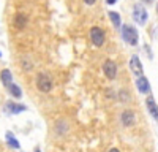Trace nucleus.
<instances>
[{
    "label": "nucleus",
    "instance_id": "f03ea898",
    "mask_svg": "<svg viewBox=\"0 0 158 152\" xmlns=\"http://www.w3.org/2000/svg\"><path fill=\"white\" fill-rule=\"evenodd\" d=\"M147 18H149V15H147V10L144 8L142 5H135V8H133V19L139 24V25H144L147 22Z\"/></svg>",
    "mask_w": 158,
    "mask_h": 152
},
{
    "label": "nucleus",
    "instance_id": "9b49d317",
    "mask_svg": "<svg viewBox=\"0 0 158 152\" xmlns=\"http://www.w3.org/2000/svg\"><path fill=\"white\" fill-rule=\"evenodd\" d=\"M0 79H2L3 86L8 89V87H10V84L13 82V76H11V71H10V70H3V71H2V74H0Z\"/></svg>",
    "mask_w": 158,
    "mask_h": 152
},
{
    "label": "nucleus",
    "instance_id": "412c9836",
    "mask_svg": "<svg viewBox=\"0 0 158 152\" xmlns=\"http://www.w3.org/2000/svg\"><path fill=\"white\" fill-rule=\"evenodd\" d=\"M146 2H152V0H146Z\"/></svg>",
    "mask_w": 158,
    "mask_h": 152
},
{
    "label": "nucleus",
    "instance_id": "7ed1b4c3",
    "mask_svg": "<svg viewBox=\"0 0 158 152\" xmlns=\"http://www.w3.org/2000/svg\"><path fill=\"white\" fill-rule=\"evenodd\" d=\"M36 89L40 92H49L52 89V81L48 78L44 73H40L36 78Z\"/></svg>",
    "mask_w": 158,
    "mask_h": 152
},
{
    "label": "nucleus",
    "instance_id": "dca6fc26",
    "mask_svg": "<svg viewBox=\"0 0 158 152\" xmlns=\"http://www.w3.org/2000/svg\"><path fill=\"white\" fill-rule=\"evenodd\" d=\"M84 2H85L87 5H94V3L97 2V0H84Z\"/></svg>",
    "mask_w": 158,
    "mask_h": 152
},
{
    "label": "nucleus",
    "instance_id": "423d86ee",
    "mask_svg": "<svg viewBox=\"0 0 158 152\" xmlns=\"http://www.w3.org/2000/svg\"><path fill=\"white\" fill-rule=\"evenodd\" d=\"M130 70H131V73H133L135 76H142V73H144V68H142V63H141V60H139V57L138 56H133L130 59Z\"/></svg>",
    "mask_w": 158,
    "mask_h": 152
},
{
    "label": "nucleus",
    "instance_id": "f257e3e1",
    "mask_svg": "<svg viewBox=\"0 0 158 152\" xmlns=\"http://www.w3.org/2000/svg\"><path fill=\"white\" fill-rule=\"evenodd\" d=\"M122 35H123V40H125L128 44H131V46H136V44H138L139 36H138V30L133 27V25L125 24L123 27H122Z\"/></svg>",
    "mask_w": 158,
    "mask_h": 152
},
{
    "label": "nucleus",
    "instance_id": "aec40b11",
    "mask_svg": "<svg viewBox=\"0 0 158 152\" xmlns=\"http://www.w3.org/2000/svg\"><path fill=\"white\" fill-rule=\"evenodd\" d=\"M35 152H40V150H38V149H35Z\"/></svg>",
    "mask_w": 158,
    "mask_h": 152
},
{
    "label": "nucleus",
    "instance_id": "20e7f679",
    "mask_svg": "<svg viewBox=\"0 0 158 152\" xmlns=\"http://www.w3.org/2000/svg\"><path fill=\"white\" fill-rule=\"evenodd\" d=\"M90 40L95 46H103L104 43V32L100 27H92L90 30Z\"/></svg>",
    "mask_w": 158,
    "mask_h": 152
},
{
    "label": "nucleus",
    "instance_id": "6e6552de",
    "mask_svg": "<svg viewBox=\"0 0 158 152\" xmlns=\"http://www.w3.org/2000/svg\"><path fill=\"white\" fill-rule=\"evenodd\" d=\"M146 108H147V111L150 112V116L158 120V105L155 103V98H153V97H147V98H146Z\"/></svg>",
    "mask_w": 158,
    "mask_h": 152
},
{
    "label": "nucleus",
    "instance_id": "2eb2a0df",
    "mask_svg": "<svg viewBox=\"0 0 158 152\" xmlns=\"http://www.w3.org/2000/svg\"><path fill=\"white\" fill-rule=\"evenodd\" d=\"M108 15H109V19L112 21V24L115 25V27H120V15L115 13V11H109Z\"/></svg>",
    "mask_w": 158,
    "mask_h": 152
},
{
    "label": "nucleus",
    "instance_id": "f3484780",
    "mask_svg": "<svg viewBox=\"0 0 158 152\" xmlns=\"http://www.w3.org/2000/svg\"><path fill=\"white\" fill-rule=\"evenodd\" d=\"M106 2H108L109 5H114V3H117V0H106Z\"/></svg>",
    "mask_w": 158,
    "mask_h": 152
},
{
    "label": "nucleus",
    "instance_id": "f8f14e48",
    "mask_svg": "<svg viewBox=\"0 0 158 152\" xmlns=\"http://www.w3.org/2000/svg\"><path fill=\"white\" fill-rule=\"evenodd\" d=\"M8 91H10V94H11L13 97H15V98H21V97H22V91H21V87H19L18 84H15V82H11V84H10Z\"/></svg>",
    "mask_w": 158,
    "mask_h": 152
},
{
    "label": "nucleus",
    "instance_id": "0eeeda50",
    "mask_svg": "<svg viewBox=\"0 0 158 152\" xmlns=\"http://www.w3.org/2000/svg\"><path fill=\"white\" fill-rule=\"evenodd\" d=\"M120 120L125 127H131V125H135L136 124V114L135 111H131V109H125L122 112V116H120Z\"/></svg>",
    "mask_w": 158,
    "mask_h": 152
},
{
    "label": "nucleus",
    "instance_id": "9d476101",
    "mask_svg": "<svg viewBox=\"0 0 158 152\" xmlns=\"http://www.w3.org/2000/svg\"><path fill=\"white\" fill-rule=\"evenodd\" d=\"M5 108H6L10 112H13V114H18V112H22V111H25V109H27V106H25V105L13 103V101H8V103L5 105Z\"/></svg>",
    "mask_w": 158,
    "mask_h": 152
},
{
    "label": "nucleus",
    "instance_id": "4468645a",
    "mask_svg": "<svg viewBox=\"0 0 158 152\" xmlns=\"http://www.w3.org/2000/svg\"><path fill=\"white\" fill-rule=\"evenodd\" d=\"M25 22H27V18H25L24 15H16V18H15V25H16L18 29L25 27Z\"/></svg>",
    "mask_w": 158,
    "mask_h": 152
},
{
    "label": "nucleus",
    "instance_id": "a211bd4d",
    "mask_svg": "<svg viewBox=\"0 0 158 152\" xmlns=\"http://www.w3.org/2000/svg\"><path fill=\"white\" fill-rule=\"evenodd\" d=\"M109 152H120L118 149H115V147H112V149H109Z\"/></svg>",
    "mask_w": 158,
    "mask_h": 152
},
{
    "label": "nucleus",
    "instance_id": "ddd939ff",
    "mask_svg": "<svg viewBox=\"0 0 158 152\" xmlns=\"http://www.w3.org/2000/svg\"><path fill=\"white\" fill-rule=\"evenodd\" d=\"M6 141H8V144H10L11 147H15V149H19V147H21L19 141H18V139H16L15 136H13V133H11V132H8V133H6Z\"/></svg>",
    "mask_w": 158,
    "mask_h": 152
},
{
    "label": "nucleus",
    "instance_id": "1a4fd4ad",
    "mask_svg": "<svg viewBox=\"0 0 158 152\" xmlns=\"http://www.w3.org/2000/svg\"><path fill=\"white\" fill-rule=\"evenodd\" d=\"M136 86H138V91H139L141 94H149V92H150V84H149V79H147L144 74L138 78Z\"/></svg>",
    "mask_w": 158,
    "mask_h": 152
},
{
    "label": "nucleus",
    "instance_id": "6ab92c4d",
    "mask_svg": "<svg viewBox=\"0 0 158 152\" xmlns=\"http://www.w3.org/2000/svg\"><path fill=\"white\" fill-rule=\"evenodd\" d=\"M156 13H158V3H156Z\"/></svg>",
    "mask_w": 158,
    "mask_h": 152
},
{
    "label": "nucleus",
    "instance_id": "4be33fe9",
    "mask_svg": "<svg viewBox=\"0 0 158 152\" xmlns=\"http://www.w3.org/2000/svg\"><path fill=\"white\" fill-rule=\"evenodd\" d=\"M0 56H2V54H0Z\"/></svg>",
    "mask_w": 158,
    "mask_h": 152
},
{
    "label": "nucleus",
    "instance_id": "39448f33",
    "mask_svg": "<svg viewBox=\"0 0 158 152\" xmlns=\"http://www.w3.org/2000/svg\"><path fill=\"white\" fill-rule=\"evenodd\" d=\"M103 71H104V76H106L108 79H115L117 76V65L114 60H106L103 65Z\"/></svg>",
    "mask_w": 158,
    "mask_h": 152
}]
</instances>
